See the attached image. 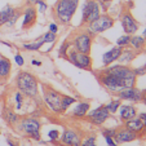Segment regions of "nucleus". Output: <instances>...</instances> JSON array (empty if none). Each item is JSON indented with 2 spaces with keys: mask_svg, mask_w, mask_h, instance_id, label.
I'll return each mask as SVG.
<instances>
[{
  "mask_svg": "<svg viewBox=\"0 0 146 146\" xmlns=\"http://www.w3.org/2000/svg\"><path fill=\"white\" fill-rule=\"evenodd\" d=\"M80 0H57L52 8V17L58 25L67 26L76 13Z\"/></svg>",
  "mask_w": 146,
  "mask_h": 146,
  "instance_id": "f257e3e1",
  "label": "nucleus"
},
{
  "mask_svg": "<svg viewBox=\"0 0 146 146\" xmlns=\"http://www.w3.org/2000/svg\"><path fill=\"white\" fill-rule=\"evenodd\" d=\"M48 137H49V142H56L60 140V132L57 129H52L48 132Z\"/></svg>",
  "mask_w": 146,
  "mask_h": 146,
  "instance_id": "e433bc0d",
  "label": "nucleus"
},
{
  "mask_svg": "<svg viewBox=\"0 0 146 146\" xmlns=\"http://www.w3.org/2000/svg\"><path fill=\"white\" fill-rule=\"evenodd\" d=\"M72 47L71 44V41L70 40H65L62 44H61L60 49H58V56H60L61 58H65L66 60V54H67V50L70 49V48Z\"/></svg>",
  "mask_w": 146,
  "mask_h": 146,
  "instance_id": "cd10ccee",
  "label": "nucleus"
},
{
  "mask_svg": "<svg viewBox=\"0 0 146 146\" xmlns=\"http://www.w3.org/2000/svg\"><path fill=\"white\" fill-rule=\"evenodd\" d=\"M76 101H78V100L75 98V97H71V96H69V94H62V100H61V104H62V110H64V113H65V111H66L71 105L76 104Z\"/></svg>",
  "mask_w": 146,
  "mask_h": 146,
  "instance_id": "a878e982",
  "label": "nucleus"
},
{
  "mask_svg": "<svg viewBox=\"0 0 146 146\" xmlns=\"http://www.w3.org/2000/svg\"><path fill=\"white\" fill-rule=\"evenodd\" d=\"M118 113H119L120 120L125 121V120H129V119L137 116V109H136L135 105H120Z\"/></svg>",
  "mask_w": 146,
  "mask_h": 146,
  "instance_id": "412c9836",
  "label": "nucleus"
},
{
  "mask_svg": "<svg viewBox=\"0 0 146 146\" xmlns=\"http://www.w3.org/2000/svg\"><path fill=\"white\" fill-rule=\"evenodd\" d=\"M66 60L69 61L71 65L80 70H87V71H92V57L87 53L78 52L74 48H70L67 50Z\"/></svg>",
  "mask_w": 146,
  "mask_h": 146,
  "instance_id": "0eeeda50",
  "label": "nucleus"
},
{
  "mask_svg": "<svg viewBox=\"0 0 146 146\" xmlns=\"http://www.w3.org/2000/svg\"><path fill=\"white\" fill-rule=\"evenodd\" d=\"M16 87L23 96L30 98H38L39 96V80L34 74L29 71H19L17 74Z\"/></svg>",
  "mask_w": 146,
  "mask_h": 146,
  "instance_id": "f03ea898",
  "label": "nucleus"
},
{
  "mask_svg": "<svg viewBox=\"0 0 146 146\" xmlns=\"http://www.w3.org/2000/svg\"><path fill=\"white\" fill-rule=\"evenodd\" d=\"M114 25H115L114 17H111L110 14H108V13H104L97 19H94L93 22L86 25L87 26L86 31L91 36H96V35H98V34H102V33H105V31L110 30V29H113Z\"/></svg>",
  "mask_w": 146,
  "mask_h": 146,
  "instance_id": "423d86ee",
  "label": "nucleus"
},
{
  "mask_svg": "<svg viewBox=\"0 0 146 146\" xmlns=\"http://www.w3.org/2000/svg\"><path fill=\"white\" fill-rule=\"evenodd\" d=\"M12 72V62L9 58L0 56V86L8 82Z\"/></svg>",
  "mask_w": 146,
  "mask_h": 146,
  "instance_id": "dca6fc26",
  "label": "nucleus"
},
{
  "mask_svg": "<svg viewBox=\"0 0 146 146\" xmlns=\"http://www.w3.org/2000/svg\"><path fill=\"white\" fill-rule=\"evenodd\" d=\"M123 125L125 128H128L129 131L132 132L137 133V135H146V129H145V125H143L142 120H141L138 116H135V118L129 119V120H125L123 121Z\"/></svg>",
  "mask_w": 146,
  "mask_h": 146,
  "instance_id": "a211bd4d",
  "label": "nucleus"
},
{
  "mask_svg": "<svg viewBox=\"0 0 146 146\" xmlns=\"http://www.w3.org/2000/svg\"><path fill=\"white\" fill-rule=\"evenodd\" d=\"M133 72H135L136 76H143V75H146V62L143 65H141V66L138 67H135L133 69Z\"/></svg>",
  "mask_w": 146,
  "mask_h": 146,
  "instance_id": "c9c22d12",
  "label": "nucleus"
},
{
  "mask_svg": "<svg viewBox=\"0 0 146 146\" xmlns=\"http://www.w3.org/2000/svg\"><path fill=\"white\" fill-rule=\"evenodd\" d=\"M92 41H93V36L89 35L86 30H82L75 33L74 38L71 40V44H72V48L76 49L78 52L89 54L92 49Z\"/></svg>",
  "mask_w": 146,
  "mask_h": 146,
  "instance_id": "1a4fd4ad",
  "label": "nucleus"
},
{
  "mask_svg": "<svg viewBox=\"0 0 146 146\" xmlns=\"http://www.w3.org/2000/svg\"><path fill=\"white\" fill-rule=\"evenodd\" d=\"M129 41H131V35L128 34H124V35L119 36L118 40H116V45L120 48H125V47H129Z\"/></svg>",
  "mask_w": 146,
  "mask_h": 146,
  "instance_id": "c756f323",
  "label": "nucleus"
},
{
  "mask_svg": "<svg viewBox=\"0 0 146 146\" xmlns=\"http://www.w3.org/2000/svg\"><path fill=\"white\" fill-rule=\"evenodd\" d=\"M49 31H52V33L57 34V33H58V23H57V22L49 23Z\"/></svg>",
  "mask_w": 146,
  "mask_h": 146,
  "instance_id": "a19ab883",
  "label": "nucleus"
},
{
  "mask_svg": "<svg viewBox=\"0 0 146 146\" xmlns=\"http://www.w3.org/2000/svg\"><path fill=\"white\" fill-rule=\"evenodd\" d=\"M1 118L4 119V121H5L8 125H12V127H14V125H16V124L19 121L21 116H19L18 114H17L16 111L13 110V109L4 108L3 111H1Z\"/></svg>",
  "mask_w": 146,
  "mask_h": 146,
  "instance_id": "4be33fe9",
  "label": "nucleus"
},
{
  "mask_svg": "<svg viewBox=\"0 0 146 146\" xmlns=\"http://www.w3.org/2000/svg\"><path fill=\"white\" fill-rule=\"evenodd\" d=\"M89 110H91V102L89 101H80L74 106V109L71 110L70 114H71V116H74V118L82 119V118H86Z\"/></svg>",
  "mask_w": 146,
  "mask_h": 146,
  "instance_id": "6ab92c4d",
  "label": "nucleus"
},
{
  "mask_svg": "<svg viewBox=\"0 0 146 146\" xmlns=\"http://www.w3.org/2000/svg\"><path fill=\"white\" fill-rule=\"evenodd\" d=\"M101 16V9L97 3V0H86L82 7V21H80V26L88 25V23L93 22L94 19H97Z\"/></svg>",
  "mask_w": 146,
  "mask_h": 146,
  "instance_id": "6e6552de",
  "label": "nucleus"
},
{
  "mask_svg": "<svg viewBox=\"0 0 146 146\" xmlns=\"http://www.w3.org/2000/svg\"><path fill=\"white\" fill-rule=\"evenodd\" d=\"M141 102H142L143 105H146V88L142 91V100H141Z\"/></svg>",
  "mask_w": 146,
  "mask_h": 146,
  "instance_id": "c03bdc74",
  "label": "nucleus"
},
{
  "mask_svg": "<svg viewBox=\"0 0 146 146\" xmlns=\"http://www.w3.org/2000/svg\"><path fill=\"white\" fill-rule=\"evenodd\" d=\"M14 62H16L18 66H23V65H25V58L22 57V54L17 53V54H14Z\"/></svg>",
  "mask_w": 146,
  "mask_h": 146,
  "instance_id": "ea45409f",
  "label": "nucleus"
},
{
  "mask_svg": "<svg viewBox=\"0 0 146 146\" xmlns=\"http://www.w3.org/2000/svg\"><path fill=\"white\" fill-rule=\"evenodd\" d=\"M97 136L96 135H88L87 137L82 138L80 146H97Z\"/></svg>",
  "mask_w": 146,
  "mask_h": 146,
  "instance_id": "c85d7f7f",
  "label": "nucleus"
},
{
  "mask_svg": "<svg viewBox=\"0 0 146 146\" xmlns=\"http://www.w3.org/2000/svg\"><path fill=\"white\" fill-rule=\"evenodd\" d=\"M97 3L100 5V9H101L104 13H108L109 8H110L111 3H113V0H97Z\"/></svg>",
  "mask_w": 146,
  "mask_h": 146,
  "instance_id": "f704fd0d",
  "label": "nucleus"
},
{
  "mask_svg": "<svg viewBox=\"0 0 146 146\" xmlns=\"http://www.w3.org/2000/svg\"><path fill=\"white\" fill-rule=\"evenodd\" d=\"M102 136H113L115 137V133H116V128H105V129L101 131Z\"/></svg>",
  "mask_w": 146,
  "mask_h": 146,
  "instance_id": "58836bf2",
  "label": "nucleus"
},
{
  "mask_svg": "<svg viewBox=\"0 0 146 146\" xmlns=\"http://www.w3.org/2000/svg\"><path fill=\"white\" fill-rule=\"evenodd\" d=\"M141 136L137 135V133L132 132V131H129L128 128H125L123 125V127L120 128H116V133H115V140L116 142L120 145V143H127V142H132V141H136L138 140Z\"/></svg>",
  "mask_w": 146,
  "mask_h": 146,
  "instance_id": "2eb2a0df",
  "label": "nucleus"
},
{
  "mask_svg": "<svg viewBox=\"0 0 146 146\" xmlns=\"http://www.w3.org/2000/svg\"><path fill=\"white\" fill-rule=\"evenodd\" d=\"M96 76H97V80L100 82V84L108 92H110L111 94H118L121 89L125 88V86H124L123 82L119 78H116L111 72L106 71L105 69L98 70L96 72Z\"/></svg>",
  "mask_w": 146,
  "mask_h": 146,
  "instance_id": "39448f33",
  "label": "nucleus"
},
{
  "mask_svg": "<svg viewBox=\"0 0 146 146\" xmlns=\"http://www.w3.org/2000/svg\"><path fill=\"white\" fill-rule=\"evenodd\" d=\"M14 100H16V110H21L23 106V101H25V96L19 91L14 93Z\"/></svg>",
  "mask_w": 146,
  "mask_h": 146,
  "instance_id": "473e14b6",
  "label": "nucleus"
},
{
  "mask_svg": "<svg viewBox=\"0 0 146 146\" xmlns=\"http://www.w3.org/2000/svg\"><path fill=\"white\" fill-rule=\"evenodd\" d=\"M7 143H8V146H17L16 142L13 140H11V138H7Z\"/></svg>",
  "mask_w": 146,
  "mask_h": 146,
  "instance_id": "a18cd8bd",
  "label": "nucleus"
},
{
  "mask_svg": "<svg viewBox=\"0 0 146 146\" xmlns=\"http://www.w3.org/2000/svg\"><path fill=\"white\" fill-rule=\"evenodd\" d=\"M21 14H22V11L21 9H17L16 8V11H14V13H13V16L11 17V19L8 21V23H7V26H9V27H13L14 25L17 23V21L19 19V17H21Z\"/></svg>",
  "mask_w": 146,
  "mask_h": 146,
  "instance_id": "72a5a7b5",
  "label": "nucleus"
},
{
  "mask_svg": "<svg viewBox=\"0 0 146 146\" xmlns=\"http://www.w3.org/2000/svg\"><path fill=\"white\" fill-rule=\"evenodd\" d=\"M44 44H45V43L43 41V39L38 38L36 40L31 41V43H23L22 48H23V49H26V50H29V52H36V50H39Z\"/></svg>",
  "mask_w": 146,
  "mask_h": 146,
  "instance_id": "393cba45",
  "label": "nucleus"
},
{
  "mask_svg": "<svg viewBox=\"0 0 146 146\" xmlns=\"http://www.w3.org/2000/svg\"><path fill=\"white\" fill-rule=\"evenodd\" d=\"M104 137H105L106 145L108 146H119V143L116 142L115 137H113V136H104Z\"/></svg>",
  "mask_w": 146,
  "mask_h": 146,
  "instance_id": "4c0bfd02",
  "label": "nucleus"
},
{
  "mask_svg": "<svg viewBox=\"0 0 146 146\" xmlns=\"http://www.w3.org/2000/svg\"><path fill=\"white\" fill-rule=\"evenodd\" d=\"M111 114L109 113L106 105H100L98 108H96L94 110H89L87 114V120L89 123L94 124V125H102L109 118H110Z\"/></svg>",
  "mask_w": 146,
  "mask_h": 146,
  "instance_id": "9b49d317",
  "label": "nucleus"
},
{
  "mask_svg": "<svg viewBox=\"0 0 146 146\" xmlns=\"http://www.w3.org/2000/svg\"><path fill=\"white\" fill-rule=\"evenodd\" d=\"M142 38H143V39H145V40H146V27L143 29V31H142Z\"/></svg>",
  "mask_w": 146,
  "mask_h": 146,
  "instance_id": "49530a36",
  "label": "nucleus"
},
{
  "mask_svg": "<svg viewBox=\"0 0 146 146\" xmlns=\"http://www.w3.org/2000/svg\"><path fill=\"white\" fill-rule=\"evenodd\" d=\"M137 56H138L137 50L125 47V48L121 49V53H120V56H119V58H118L116 62H118V64H121V65H129Z\"/></svg>",
  "mask_w": 146,
  "mask_h": 146,
  "instance_id": "aec40b11",
  "label": "nucleus"
},
{
  "mask_svg": "<svg viewBox=\"0 0 146 146\" xmlns=\"http://www.w3.org/2000/svg\"><path fill=\"white\" fill-rule=\"evenodd\" d=\"M129 47L132 49L137 50V52H141V50L145 49L146 47V40L142 38V35H131V41H129Z\"/></svg>",
  "mask_w": 146,
  "mask_h": 146,
  "instance_id": "b1692460",
  "label": "nucleus"
},
{
  "mask_svg": "<svg viewBox=\"0 0 146 146\" xmlns=\"http://www.w3.org/2000/svg\"><path fill=\"white\" fill-rule=\"evenodd\" d=\"M14 127H16V129L19 133H23V135L29 136L30 138H33L35 141H40L41 123L35 116L30 115V116H26V118H21Z\"/></svg>",
  "mask_w": 146,
  "mask_h": 146,
  "instance_id": "7ed1b4c3",
  "label": "nucleus"
},
{
  "mask_svg": "<svg viewBox=\"0 0 146 146\" xmlns=\"http://www.w3.org/2000/svg\"><path fill=\"white\" fill-rule=\"evenodd\" d=\"M0 135H1V129H0Z\"/></svg>",
  "mask_w": 146,
  "mask_h": 146,
  "instance_id": "de8ad7c7",
  "label": "nucleus"
},
{
  "mask_svg": "<svg viewBox=\"0 0 146 146\" xmlns=\"http://www.w3.org/2000/svg\"><path fill=\"white\" fill-rule=\"evenodd\" d=\"M14 11H16V8H14L13 5H11V4H7V5L0 11V27H1V26H5L7 23H8L11 17L13 16Z\"/></svg>",
  "mask_w": 146,
  "mask_h": 146,
  "instance_id": "5701e85b",
  "label": "nucleus"
},
{
  "mask_svg": "<svg viewBox=\"0 0 146 146\" xmlns=\"http://www.w3.org/2000/svg\"><path fill=\"white\" fill-rule=\"evenodd\" d=\"M36 21H38V9L35 8V5L27 4V7L22 12V26H21V29L23 31L30 30L35 26Z\"/></svg>",
  "mask_w": 146,
  "mask_h": 146,
  "instance_id": "f8f14e48",
  "label": "nucleus"
},
{
  "mask_svg": "<svg viewBox=\"0 0 146 146\" xmlns=\"http://www.w3.org/2000/svg\"><path fill=\"white\" fill-rule=\"evenodd\" d=\"M118 98H120L121 101H129L133 104H138L142 100V91L137 88V87H127V88H123L118 94H116Z\"/></svg>",
  "mask_w": 146,
  "mask_h": 146,
  "instance_id": "4468645a",
  "label": "nucleus"
},
{
  "mask_svg": "<svg viewBox=\"0 0 146 146\" xmlns=\"http://www.w3.org/2000/svg\"><path fill=\"white\" fill-rule=\"evenodd\" d=\"M31 65H34V66H41V61H38V60H31Z\"/></svg>",
  "mask_w": 146,
  "mask_h": 146,
  "instance_id": "37998d69",
  "label": "nucleus"
},
{
  "mask_svg": "<svg viewBox=\"0 0 146 146\" xmlns=\"http://www.w3.org/2000/svg\"><path fill=\"white\" fill-rule=\"evenodd\" d=\"M60 142L62 146H80L82 137L78 131L72 128H65L60 135Z\"/></svg>",
  "mask_w": 146,
  "mask_h": 146,
  "instance_id": "ddd939ff",
  "label": "nucleus"
},
{
  "mask_svg": "<svg viewBox=\"0 0 146 146\" xmlns=\"http://www.w3.org/2000/svg\"><path fill=\"white\" fill-rule=\"evenodd\" d=\"M119 21H120V25L123 27L124 34H128V35H133L138 31L140 29V23L138 21L133 17V14L131 13L129 9H123V12L120 13L119 17Z\"/></svg>",
  "mask_w": 146,
  "mask_h": 146,
  "instance_id": "9d476101",
  "label": "nucleus"
},
{
  "mask_svg": "<svg viewBox=\"0 0 146 146\" xmlns=\"http://www.w3.org/2000/svg\"><path fill=\"white\" fill-rule=\"evenodd\" d=\"M40 38L43 39V41H44L45 44H47V43H49V44H54V41L57 40V34L52 33V31H48V33H45L44 35H41Z\"/></svg>",
  "mask_w": 146,
  "mask_h": 146,
  "instance_id": "7c9ffc66",
  "label": "nucleus"
},
{
  "mask_svg": "<svg viewBox=\"0 0 146 146\" xmlns=\"http://www.w3.org/2000/svg\"><path fill=\"white\" fill-rule=\"evenodd\" d=\"M121 49H123V48L115 45V47L110 48L109 50H106V52L102 54V65L106 67V66L113 65L114 62H116L119 56H120V53H121Z\"/></svg>",
  "mask_w": 146,
  "mask_h": 146,
  "instance_id": "f3484780",
  "label": "nucleus"
},
{
  "mask_svg": "<svg viewBox=\"0 0 146 146\" xmlns=\"http://www.w3.org/2000/svg\"><path fill=\"white\" fill-rule=\"evenodd\" d=\"M27 4H31V5L36 4L39 7V12H41V13H45V11L48 9V4L45 3L44 0H29Z\"/></svg>",
  "mask_w": 146,
  "mask_h": 146,
  "instance_id": "2f4dec72",
  "label": "nucleus"
},
{
  "mask_svg": "<svg viewBox=\"0 0 146 146\" xmlns=\"http://www.w3.org/2000/svg\"><path fill=\"white\" fill-rule=\"evenodd\" d=\"M137 116L141 119V120H142L143 125H145V129H146V113H140Z\"/></svg>",
  "mask_w": 146,
  "mask_h": 146,
  "instance_id": "79ce46f5",
  "label": "nucleus"
},
{
  "mask_svg": "<svg viewBox=\"0 0 146 146\" xmlns=\"http://www.w3.org/2000/svg\"><path fill=\"white\" fill-rule=\"evenodd\" d=\"M41 89H43V100H44L45 106L54 114H64L62 104H61L62 93H60L52 86L45 84V83L41 84Z\"/></svg>",
  "mask_w": 146,
  "mask_h": 146,
  "instance_id": "20e7f679",
  "label": "nucleus"
},
{
  "mask_svg": "<svg viewBox=\"0 0 146 146\" xmlns=\"http://www.w3.org/2000/svg\"><path fill=\"white\" fill-rule=\"evenodd\" d=\"M120 105H121V100L116 97V98L111 100V101L109 102L108 105H106V108H108V110H109V113L110 114H115V113H118Z\"/></svg>",
  "mask_w": 146,
  "mask_h": 146,
  "instance_id": "bb28decb",
  "label": "nucleus"
}]
</instances>
